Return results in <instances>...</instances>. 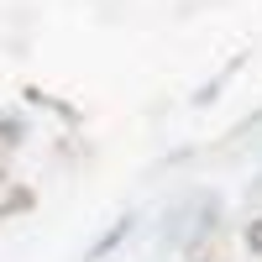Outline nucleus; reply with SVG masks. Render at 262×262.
Masks as SVG:
<instances>
[{
  "mask_svg": "<svg viewBox=\"0 0 262 262\" xmlns=\"http://www.w3.org/2000/svg\"><path fill=\"white\" fill-rule=\"evenodd\" d=\"M131 231H137V210H126V215H116V221L105 226V236H100V242H95L90 252H84V262H105L111 252H121V247L131 242Z\"/></svg>",
  "mask_w": 262,
  "mask_h": 262,
  "instance_id": "1",
  "label": "nucleus"
},
{
  "mask_svg": "<svg viewBox=\"0 0 262 262\" xmlns=\"http://www.w3.org/2000/svg\"><path fill=\"white\" fill-rule=\"evenodd\" d=\"M27 131H32V121L21 111H0V152H16L21 142H27Z\"/></svg>",
  "mask_w": 262,
  "mask_h": 262,
  "instance_id": "2",
  "label": "nucleus"
},
{
  "mask_svg": "<svg viewBox=\"0 0 262 262\" xmlns=\"http://www.w3.org/2000/svg\"><path fill=\"white\" fill-rule=\"evenodd\" d=\"M32 205H37V194H32L27 184H16V189L6 194V200H0V221H11V215H27Z\"/></svg>",
  "mask_w": 262,
  "mask_h": 262,
  "instance_id": "3",
  "label": "nucleus"
},
{
  "mask_svg": "<svg viewBox=\"0 0 262 262\" xmlns=\"http://www.w3.org/2000/svg\"><path fill=\"white\" fill-rule=\"evenodd\" d=\"M0 184H6V163H0Z\"/></svg>",
  "mask_w": 262,
  "mask_h": 262,
  "instance_id": "5",
  "label": "nucleus"
},
{
  "mask_svg": "<svg viewBox=\"0 0 262 262\" xmlns=\"http://www.w3.org/2000/svg\"><path fill=\"white\" fill-rule=\"evenodd\" d=\"M242 247H247L252 257H262V215H252V221L242 226Z\"/></svg>",
  "mask_w": 262,
  "mask_h": 262,
  "instance_id": "4",
  "label": "nucleus"
}]
</instances>
